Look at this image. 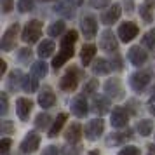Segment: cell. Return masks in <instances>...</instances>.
I'll list each match as a JSON object with an SVG mask.
<instances>
[{
  "instance_id": "1",
  "label": "cell",
  "mask_w": 155,
  "mask_h": 155,
  "mask_svg": "<svg viewBox=\"0 0 155 155\" xmlns=\"http://www.w3.org/2000/svg\"><path fill=\"white\" fill-rule=\"evenodd\" d=\"M75 42H77V31L70 30V31L63 37V40H61V49H59V52L56 54V58L52 59V66H54V68H61V66L73 56Z\"/></svg>"
},
{
  "instance_id": "2",
  "label": "cell",
  "mask_w": 155,
  "mask_h": 155,
  "mask_svg": "<svg viewBox=\"0 0 155 155\" xmlns=\"http://www.w3.org/2000/svg\"><path fill=\"white\" fill-rule=\"evenodd\" d=\"M40 35H42V23L33 19L25 25V30L21 31V40L25 44H35L38 42Z\"/></svg>"
},
{
  "instance_id": "3",
  "label": "cell",
  "mask_w": 155,
  "mask_h": 155,
  "mask_svg": "<svg viewBox=\"0 0 155 155\" xmlns=\"http://www.w3.org/2000/svg\"><path fill=\"white\" fill-rule=\"evenodd\" d=\"M77 85H78V70L75 66H71L70 70L61 77L59 87H61V91H75Z\"/></svg>"
},
{
  "instance_id": "4",
  "label": "cell",
  "mask_w": 155,
  "mask_h": 155,
  "mask_svg": "<svg viewBox=\"0 0 155 155\" xmlns=\"http://www.w3.org/2000/svg\"><path fill=\"white\" fill-rule=\"evenodd\" d=\"M18 30H19V26L18 25H11L7 30H5V33H4V37H2V40H0V47H2V51H11L12 47H14L16 44V38H18Z\"/></svg>"
},
{
  "instance_id": "5",
  "label": "cell",
  "mask_w": 155,
  "mask_h": 155,
  "mask_svg": "<svg viewBox=\"0 0 155 155\" xmlns=\"http://www.w3.org/2000/svg\"><path fill=\"white\" fill-rule=\"evenodd\" d=\"M103 129H105V122H103V119H92L87 126H85V136H87V140H98L99 136L103 134Z\"/></svg>"
},
{
  "instance_id": "6",
  "label": "cell",
  "mask_w": 155,
  "mask_h": 155,
  "mask_svg": "<svg viewBox=\"0 0 155 155\" xmlns=\"http://www.w3.org/2000/svg\"><path fill=\"white\" fill-rule=\"evenodd\" d=\"M117 31H119V38L122 42H131L134 37L138 35V26L133 21H124V23H120Z\"/></svg>"
},
{
  "instance_id": "7",
  "label": "cell",
  "mask_w": 155,
  "mask_h": 155,
  "mask_svg": "<svg viewBox=\"0 0 155 155\" xmlns=\"http://www.w3.org/2000/svg\"><path fill=\"white\" fill-rule=\"evenodd\" d=\"M80 28H82V35L87 40H91L98 33V23H96V19L92 16H84L82 21H80Z\"/></svg>"
},
{
  "instance_id": "8",
  "label": "cell",
  "mask_w": 155,
  "mask_h": 155,
  "mask_svg": "<svg viewBox=\"0 0 155 155\" xmlns=\"http://www.w3.org/2000/svg\"><path fill=\"white\" fill-rule=\"evenodd\" d=\"M110 122H112L113 127H117V129H122V127L127 126V122H129V115L127 112L122 108V106H115L110 113Z\"/></svg>"
},
{
  "instance_id": "9",
  "label": "cell",
  "mask_w": 155,
  "mask_h": 155,
  "mask_svg": "<svg viewBox=\"0 0 155 155\" xmlns=\"http://www.w3.org/2000/svg\"><path fill=\"white\" fill-rule=\"evenodd\" d=\"M38 143H40V138L37 133H28L25 136V140L21 141V152L23 153H33L37 148H38Z\"/></svg>"
},
{
  "instance_id": "10",
  "label": "cell",
  "mask_w": 155,
  "mask_h": 155,
  "mask_svg": "<svg viewBox=\"0 0 155 155\" xmlns=\"http://www.w3.org/2000/svg\"><path fill=\"white\" fill-rule=\"evenodd\" d=\"M150 82V73L148 71H136L131 77V85L136 92H141Z\"/></svg>"
},
{
  "instance_id": "11",
  "label": "cell",
  "mask_w": 155,
  "mask_h": 155,
  "mask_svg": "<svg viewBox=\"0 0 155 155\" xmlns=\"http://www.w3.org/2000/svg\"><path fill=\"white\" fill-rule=\"evenodd\" d=\"M99 44H101V49L106 51V52H112V51L117 49V38H115L112 30H105V31L101 33Z\"/></svg>"
},
{
  "instance_id": "12",
  "label": "cell",
  "mask_w": 155,
  "mask_h": 155,
  "mask_svg": "<svg viewBox=\"0 0 155 155\" xmlns=\"http://www.w3.org/2000/svg\"><path fill=\"white\" fill-rule=\"evenodd\" d=\"M127 58H129V61H131L134 66H141V64L147 61V52H145V49H141L140 45H134V47L129 49Z\"/></svg>"
},
{
  "instance_id": "13",
  "label": "cell",
  "mask_w": 155,
  "mask_h": 155,
  "mask_svg": "<svg viewBox=\"0 0 155 155\" xmlns=\"http://www.w3.org/2000/svg\"><path fill=\"white\" fill-rule=\"evenodd\" d=\"M119 18H120V5L119 4H113V5H110V7L101 14V21L105 23L106 26H110V25H113Z\"/></svg>"
},
{
  "instance_id": "14",
  "label": "cell",
  "mask_w": 155,
  "mask_h": 155,
  "mask_svg": "<svg viewBox=\"0 0 155 155\" xmlns=\"http://www.w3.org/2000/svg\"><path fill=\"white\" fill-rule=\"evenodd\" d=\"M82 126L78 124V122H71L70 126H68V129H66V133H64V138H66V141L70 143V145H73V143H77L80 138H82Z\"/></svg>"
},
{
  "instance_id": "15",
  "label": "cell",
  "mask_w": 155,
  "mask_h": 155,
  "mask_svg": "<svg viewBox=\"0 0 155 155\" xmlns=\"http://www.w3.org/2000/svg\"><path fill=\"white\" fill-rule=\"evenodd\" d=\"M31 101L26 98H19L16 101V112H18V117L25 122V120H28V115L31 112Z\"/></svg>"
},
{
  "instance_id": "16",
  "label": "cell",
  "mask_w": 155,
  "mask_h": 155,
  "mask_svg": "<svg viewBox=\"0 0 155 155\" xmlns=\"http://www.w3.org/2000/svg\"><path fill=\"white\" fill-rule=\"evenodd\" d=\"M153 11H155V0H145L140 5V14L145 23H152L153 19Z\"/></svg>"
},
{
  "instance_id": "17",
  "label": "cell",
  "mask_w": 155,
  "mask_h": 155,
  "mask_svg": "<svg viewBox=\"0 0 155 155\" xmlns=\"http://www.w3.org/2000/svg\"><path fill=\"white\" fill-rule=\"evenodd\" d=\"M71 112L75 113L77 117H85L87 115V101H85L84 94L73 98V101H71Z\"/></svg>"
},
{
  "instance_id": "18",
  "label": "cell",
  "mask_w": 155,
  "mask_h": 155,
  "mask_svg": "<svg viewBox=\"0 0 155 155\" xmlns=\"http://www.w3.org/2000/svg\"><path fill=\"white\" fill-rule=\"evenodd\" d=\"M21 85H23V91L25 92H35L38 89V77H35L33 73H28V75H25L21 80Z\"/></svg>"
},
{
  "instance_id": "19",
  "label": "cell",
  "mask_w": 155,
  "mask_h": 155,
  "mask_svg": "<svg viewBox=\"0 0 155 155\" xmlns=\"http://www.w3.org/2000/svg\"><path fill=\"white\" fill-rule=\"evenodd\" d=\"M105 92L108 96H112V98H117L122 94V85H120V80L119 78H110V80H106L105 84Z\"/></svg>"
},
{
  "instance_id": "20",
  "label": "cell",
  "mask_w": 155,
  "mask_h": 155,
  "mask_svg": "<svg viewBox=\"0 0 155 155\" xmlns=\"http://www.w3.org/2000/svg\"><path fill=\"white\" fill-rule=\"evenodd\" d=\"M54 103H56L54 92L51 91V89H44L40 92V96H38V105L42 106V108H51V106H54Z\"/></svg>"
},
{
  "instance_id": "21",
  "label": "cell",
  "mask_w": 155,
  "mask_h": 155,
  "mask_svg": "<svg viewBox=\"0 0 155 155\" xmlns=\"http://www.w3.org/2000/svg\"><path fill=\"white\" fill-rule=\"evenodd\" d=\"M96 56V45H92V44H87L82 47L80 51V59H82V64L87 66V64H91L92 58Z\"/></svg>"
},
{
  "instance_id": "22",
  "label": "cell",
  "mask_w": 155,
  "mask_h": 155,
  "mask_svg": "<svg viewBox=\"0 0 155 155\" xmlns=\"http://www.w3.org/2000/svg\"><path fill=\"white\" fill-rule=\"evenodd\" d=\"M37 52H38V56L42 58V59L44 58H51L52 52H54V42L52 40H42V42L38 44Z\"/></svg>"
},
{
  "instance_id": "23",
  "label": "cell",
  "mask_w": 155,
  "mask_h": 155,
  "mask_svg": "<svg viewBox=\"0 0 155 155\" xmlns=\"http://www.w3.org/2000/svg\"><path fill=\"white\" fill-rule=\"evenodd\" d=\"M54 11L59 12L61 16H64V18H73V7L70 5L68 0H59L56 5H54Z\"/></svg>"
},
{
  "instance_id": "24",
  "label": "cell",
  "mask_w": 155,
  "mask_h": 155,
  "mask_svg": "<svg viewBox=\"0 0 155 155\" xmlns=\"http://www.w3.org/2000/svg\"><path fill=\"white\" fill-rule=\"evenodd\" d=\"M64 122H66V113H59L56 117V120H54L52 127L49 129V138H54V136L59 134V131H61L63 126H64Z\"/></svg>"
},
{
  "instance_id": "25",
  "label": "cell",
  "mask_w": 155,
  "mask_h": 155,
  "mask_svg": "<svg viewBox=\"0 0 155 155\" xmlns=\"http://www.w3.org/2000/svg\"><path fill=\"white\" fill-rule=\"evenodd\" d=\"M31 73H33L35 77H38V78H44L45 75H47V63H45L44 59L35 61V63L31 64Z\"/></svg>"
},
{
  "instance_id": "26",
  "label": "cell",
  "mask_w": 155,
  "mask_h": 155,
  "mask_svg": "<svg viewBox=\"0 0 155 155\" xmlns=\"http://www.w3.org/2000/svg\"><path fill=\"white\" fill-rule=\"evenodd\" d=\"M108 106H110V103H108V99H106L105 96H96V98H94L92 110L96 113H105L106 110H108Z\"/></svg>"
},
{
  "instance_id": "27",
  "label": "cell",
  "mask_w": 155,
  "mask_h": 155,
  "mask_svg": "<svg viewBox=\"0 0 155 155\" xmlns=\"http://www.w3.org/2000/svg\"><path fill=\"white\" fill-rule=\"evenodd\" d=\"M92 71L96 73V75H106L108 71H110V64H108V61H105V59H96L94 61V64H92Z\"/></svg>"
},
{
  "instance_id": "28",
  "label": "cell",
  "mask_w": 155,
  "mask_h": 155,
  "mask_svg": "<svg viewBox=\"0 0 155 155\" xmlns=\"http://www.w3.org/2000/svg\"><path fill=\"white\" fill-rule=\"evenodd\" d=\"M136 129H138V133H140L141 136H148V134L153 131V122H152V120H148V119L140 120V122H138V126H136Z\"/></svg>"
},
{
  "instance_id": "29",
  "label": "cell",
  "mask_w": 155,
  "mask_h": 155,
  "mask_svg": "<svg viewBox=\"0 0 155 155\" xmlns=\"http://www.w3.org/2000/svg\"><path fill=\"white\" fill-rule=\"evenodd\" d=\"M127 138H131V133L129 131H126V133H115V134H110L106 138V143L108 145H119L122 141H126Z\"/></svg>"
},
{
  "instance_id": "30",
  "label": "cell",
  "mask_w": 155,
  "mask_h": 155,
  "mask_svg": "<svg viewBox=\"0 0 155 155\" xmlns=\"http://www.w3.org/2000/svg\"><path fill=\"white\" fill-rule=\"evenodd\" d=\"M23 77L25 75H21V71L19 70H14L12 73H11V77L7 78V85L11 91H16L18 89V85H19V80H23Z\"/></svg>"
},
{
  "instance_id": "31",
  "label": "cell",
  "mask_w": 155,
  "mask_h": 155,
  "mask_svg": "<svg viewBox=\"0 0 155 155\" xmlns=\"http://www.w3.org/2000/svg\"><path fill=\"white\" fill-rule=\"evenodd\" d=\"M141 42L145 44V47L148 49H155V30H150L143 35V40Z\"/></svg>"
},
{
  "instance_id": "32",
  "label": "cell",
  "mask_w": 155,
  "mask_h": 155,
  "mask_svg": "<svg viewBox=\"0 0 155 155\" xmlns=\"http://www.w3.org/2000/svg\"><path fill=\"white\" fill-rule=\"evenodd\" d=\"M63 30H64V23L63 21H56V23H52L49 26V35L51 37H58V35H61L63 33Z\"/></svg>"
},
{
  "instance_id": "33",
  "label": "cell",
  "mask_w": 155,
  "mask_h": 155,
  "mask_svg": "<svg viewBox=\"0 0 155 155\" xmlns=\"http://www.w3.org/2000/svg\"><path fill=\"white\" fill-rule=\"evenodd\" d=\"M49 124H51L49 113H40L35 119V127H38V129H44V127H47Z\"/></svg>"
},
{
  "instance_id": "34",
  "label": "cell",
  "mask_w": 155,
  "mask_h": 155,
  "mask_svg": "<svg viewBox=\"0 0 155 155\" xmlns=\"http://www.w3.org/2000/svg\"><path fill=\"white\" fill-rule=\"evenodd\" d=\"M18 9L21 12H30L33 9V0H19L18 2Z\"/></svg>"
},
{
  "instance_id": "35",
  "label": "cell",
  "mask_w": 155,
  "mask_h": 155,
  "mask_svg": "<svg viewBox=\"0 0 155 155\" xmlns=\"http://www.w3.org/2000/svg\"><path fill=\"white\" fill-rule=\"evenodd\" d=\"M119 155H141L140 153V148H136V147H124L122 150L119 152Z\"/></svg>"
},
{
  "instance_id": "36",
  "label": "cell",
  "mask_w": 155,
  "mask_h": 155,
  "mask_svg": "<svg viewBox=\"0 0 155 155\" xmlns=\"http://www.w3.org/2000/svg\"><path fill=\"white\" fill-rule=\"evenodd\" d=\"M9 148H11V140H9V138L0 140V153H2V155H7L9 153Z\"/></svg>"
},
{
  "instance_id": "37",
  "label": "cell",
  "mask_w": 155,
  "mask_h": 155,
  "mask_svg": "<svg viewBox=\"0 0 155 155\" xmlns=\"http://www.w3.org/2000/svg\"><path fill=\"white\" fill-rule=\"evenodd\" d=\"M0 105H2L0 113H5V112H7V94H5V92H2V94H0Z\"/></svg>"
},
{
  "instance_id": "38",
  "label": "cell",
  "mask_w": 155,
  "mask_h": 155,
  "mask_svg": "<svg viewBox=\"0 0 155 155\" xmlns=\"http://www.w3.org/2000/svg\"><path fill=\"white\" fill-rule=\"evenodd\" d=\"M2 133H14L12 122H9V120H4V122H2Z\"/></svg>"
},
{
  "instance_id": "39",
  "label": "cell",
  "mask_w": 155,
  "mask_h": 155,
  "mask_svg": "<svg viewBox=\"0 0 155 155\" xmlns=\"http://www.w3.org/2000/svg\"><path fill=\"white\" fill-rule=\"evenodd\" d=\"M42 155H59V152H58L56 147H47V148H44Z\"/></svg>"
},
{
  "instance_id": "40",
  "label": "cell",
  "mask_w": 155,
  "mask_h": 155,
  "mask_svg": "<svg viewBox=\"0 0 155 155\" xmlns=\"http://www.w3.org/2000/svg\"><path fill=\"white\" fill-rule=\"evenodd\" d=\"M11 9H12V0H2V11L9 12Z\"/></svg>"
},
{
  "instance_id": "41",
  "label": "cell",
  "mask_w": 155,
  "mask_h": 155,
  "mask_svg": "<svg viewBox=\"0 0 155 155\" xmlns=\"http://www.w3.org/2000/svg\"><path fill=\"white\" fill-rule=\"evenodd\" d=\"M108 2H110V0H91V5L92 7H103Z\"/></svg>"
},
{
  "instance_id": "42",
  "label": "cell",
  "mask_w": 155,
  "mask_h": 155,
  "mask_svg": "<svg viewBox=\"0 0 155 155\" xmlns=\"http://www.w3.org/2000/svg\"><path fill=\"white\" fill-rule=\"evenodd\" d=\"M148 110L155 115V94L153 92H152V98H150V101H148Z\"/></svg>"
},
{
  "instance_id": "43",
  "label": "cell",
  "mask_w": 155,
  "mask_h": 155,
  "mask_svg": "<svg viewBox=\"0 0 155 155\" xmlns=\"http://www.w3.org/2000/svg\"><path fill=\"white\" fill-rule=\"evenodd\" d=\"M96 85H98L96 80H89V82H87V87H85V92H92L96 89Z\"/></svg>"
},
{
  "instance_id": "44",
  "label": "cell",
  "mask_w": 155,
  "mask_h": 155,
  "mask_svg": "<svg viewBox=\"0 0 155 155\" xmlns=\"http://www.w3.org/2000/svg\"><path fill=\"white\" fill-rule=\"evenodd\" d=\"M5 68H7V63H5V61H2V71H0V73H4Z\"/></svg>"
},
{
  "instance_id": "45",
  "label": "cell",
  "mask_w": 155,
  "mask_h": 155,
  "mask_svg": "<svg viewBox=\"0 0 155 155\" xmlns=\"http://www.w3.org/2000/svg\"><path fill=\"white\" fill-rule=\"evenodd\" d=\"M89 155H99L98 150H92V152H89Z\"/></svg>"
},
{
  "instance_id": "46",
  "label": "cell",
  "mask_w": 155,
  "mask_h": 155,
  "mask_svg": "<svg viewBox=\"0 0 155 155\" xmlns=\"http://www.w3.org/2000/svg\"><path fill=\"white\" fill-rule=\"evenodd\" d=\"M73 2H75L77 5H80V4H84V0H73Z\"/></svg>"
},
{
  "instance_id": "47",
  "label": "cell",
  "mask_w": 155,
  "mask_h": 155,
  "mask_svg": "<svg viewBox=\"0 0 155 155\" xmlns=\"http://www.w3.org/2000/svg\"><path fill=\"white\" fill-rule=\"evenodd\" d=\"M42 2H51V0H42Z\"/></svg>"
},
{
  "instance_id": "48",
  "label": "cell",
  "mask_w": 155,
  "mask_h": 155,
  "mask_svg": "<svg viewBox=\"0 0 155 155\" xmlns=\"http://www.w3.org/2000/svg\"><path fill=\"white\" fill-rule=\"evenodd\" d=\"M153 94H155V87H153Z\"/></svg>"
}]
</instances>
